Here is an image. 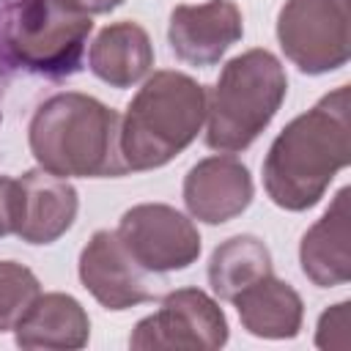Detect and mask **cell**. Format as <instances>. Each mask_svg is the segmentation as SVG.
Returning <instances> with one entry per match:
<instances>
[{"mask_svg": "<svg viewBox=\"0 0 351 351\" xmlns=\"http://www.w3.org/2000/svg\"><path fill=\"white\" fill-rule=\"evenodd\" d=\"M0 121H3V115H0Z\"/></svg>", "mask_w": 351, "mask_h": 351, "instance_id": "7402d4cb", "label": "cell"}, {"mask_svg": "<svg viewBox=\"0 0 351 351\" xmlns=\"http://www.w3.org/2000/svg\"><path fill=\"white\" fill-rule=\"evenodd\" d=\"M288 93L280 58L269 49H247L230 58L206 101V145L222 154L250 148L271 123Z\"/></svg>", "mask_w": 351, "mask_h": 351, "instance_id": "277c9868", "label": "cell"}, {"mask_svg": "<svg viewBox=\"0 0 351 351\" xmlns=\"http://www.w3.org/2000/svg\"><path fill=\"white\" fill-rule=\"evenodd\" d=\"M266 274H271V252L258 236L250 233L225 239L208 258V285L214 296L225 302H233Z\"/></svg>", "mask_w": 351, "mask_h": 351, "instance_id": "e0dca14e", "label": "cell"}, {"mask_svg": "<svg viewBox=\"0 0 351 351\" xmlns=\"http://www.w3.org/2000/svg\"><path fill=\"white\" fill-rule=\"evenodd\" d=\"M252 195V176L236 156H206L184 176V206L206 225H222L244 214Z\"/></svg>", "mask_w": 351, "mask_h": 351, "instance_id": "8fae6325", "label": "cell"}, {"mask_svg": "<svg viewBox=\"0 0 351 351\" xmlns=\"http://www.w3.org/2000/svg\"><path fill=\"white\" fill-rule=\"evenodd\" d=\"M118 239L151 274L189 269L200 255L195 222L167 203H140L121 214Z\"/></svg>", "mask_w": 351, "mask_h": 351, "instance_id": "ba28073f", "label": "cell"}, {"mask_svg": "<svg viewBox=\"0 0 351 351\" xmlns=\"http://www.w3.org/2000/svg\"><path fill=\"white\" fill-rule=\"evenodd\" d=\"M244 36V19L233 0L176 5L170 11L167 41L178 60L208 69Z\"/></svg>", "mask_w": 351, "mask_h": 351, "instance_id": "30bf717a", "label": "cell"}, {"mask_svg": "<svg viewBox=\"0 0 351 351\" xmlns=\"http://www.w3.org/2000/svg\"><path fill=\"white\" fill-rule=\"evenodd\" d=\"M228 343V318L217 299L200 288L170 291L159 310L140 318L129 335L137 351L176 348V351H217Z\"/></svg>", "mask_w": 351, "mask_h": 351, "instance_id": "52a82bcc", "label": "cell"}, {"mask_svg": "<svg viewBox=\"0 0 351 351\" xmlns=\"http://www.w3.org/2000/svg\"><path fill=\"white\" fill-rule=\"evenodd\" d=\"M90 71L110 88H132L154 66V44L143 25L123 19L99 30L88 49Z\"/></svg>", "mask_w": 351, "mask_h": 351, "instance_id": "9a60e30c", "label": "cell"}, {"mask_svg": "<svg viewBox=\"0 0 351 351\" xmlns=\"http://www.w3.org/2000/svg\"><path fill=\"white\" fill-rule=\"evenodd\" d=\"M60 8L71 11V14H82V16H96V14H110L118 5H123V0H52Z\"/></svg>", "mask_w": 351, "mask_h": 351, "instance_id": "44dd1931", "label": "cell"}, {"mask_svg": "<svg viewBox=\"0 0 351 351\" xmlns=\"http://www.w3.org/2000/svg\"><path fill=\"white\" fill-rule=\"evenodd\" d=\"M38 293L41 282L25 263L0 261V332H11Z\"/></svg>", "mask_w": 351, "mask_h": 351, "instance_id": "ac0fdd59", "label": "cell"}, {"mask_svg": "<svg viewBox=\"0 0 351 351\" xmlns=\"http://www.w3.org/2000/svg\"><path fill=\"white\" fill-rule=\"evenodd\" d=\"M351 0H285L277 14V41L302 74H329L351 58Z\"/></svg>", "mask_w": 351, "mask_h": 351, "instance_id": "8992f818", "label": "cell"}, {"mask_svg": "<svg viewBox=\"0 0 351 351\" xmlns=\"http://www.w3.org/2000/svg\"><path fill=\"white\" fill-rule=\"evenodd\" d=\"M16 228V178L0 176V239Z\"/></svg>", "mask_w": 351, "mask_h": 351, "instance_id": "ffe728a7", "label": "cell"}, {"mask_svg": "<svg viewBox=\"0 0 351 351\" xmlns=\"http://www.w3.org/2000/svg\"><path fill=\"white\" fill-rule=\"evenodd\" d=\"M90 318L71 293H38L27 313L14 326L19 348H55L74 351L88 346Z\"/></svg>", "mask_w": 351, "mask_h": 351, "instance_id": "5bb4252c", "label": "cell"}, {"mask_svg": "<svg viewBox=\"0 0 351 351\" xmlns=\"http://www.w3.org/2000/svg\"><path fill=\"white\" fill-rule=\"evenodd\" d=\"M348 307L351 302H337L321 313L315 329L318 348H346L348 346Z\"/></svg>", "mask_w": 351, "mask_h": 351, "instance_id": "d6986e66", "label": "cell"}, {"mask_svg": "<svg viewBox=\"0 0 351 351\" xmlns=\"http://www.w3.org/2000/svg\"><path fill=\"white\" fill-rule=\"evenodd\" d=\"M351 162V93L337 85L296 115L271 140L263 159V189L285 211L313 208Z\"/></svg>", "mask_w": 351, "mask_h": 351, "instance_id": "6da1fadb", "label": "cell"}, {"mask_svg": "<svg viewBox=\"0 0 351 351\" xmlns=\"http://www.w3.org/2000/svg\"><path fill=\"white\" fill-rule=\"evenodd\" d=\"M80 282L104 310H129L156 299V282L121 244L115 230H96L80 252Z\"/></svg>", "mask_w": 351, "mask_h": 351, "instance_id": "9c48e42d", "label": "cell"}, {"mask_svg": "<svg viewBox=\"0 0 351 351\" xmlns=\"http://www.w3.org/2000/svg\"><path fill=\"white\" fill-rule=\"evenodd\" d=\"M121 115L88 93L66 90L44 99L27 126L36 165L60 178H118Z\"/></svg>", "mask_w": 351, "mask_h": 351, "instance_id": "7a4b0ae2", "label": "cell"}, {"mask_svg": "<svg viewBox=\"0 0 351 351\" xmlns=\"http://www.w3.org/2000/svg\"><path fill=\"white\" fill-rule=\"evenodd\" d=\"M90 30V16L71 14L52 0H8L0 19V47L19 69L66 77L80 71Z\"/></svg>", "mask_w": 351, "mask_h": 351, "instance_id": "5b68a950", "label": "cell"}, {"mask_svg": "<svg viewBox=\"0 0 351 351\" xmlns=\"http://www.w3.org/2000/svg\"><path fill=\"white\" fill-rule=\"evenodd\" d=\"M348 195L343 186L324 217L307 228L299 244V263L304 277L318 288H335L351 280V228H348Z\"/></svg>", "mask_w": 351, "mask_h": 351, "instance_id": "4fadbf2b", "label": "cell"}, {"mask_svg": "<svg viewBox=\"0 0 351 351\" xmlns=\"http://www.w3.org/2000/svg\"><path fill=\"white\" fill-rule=\"evenodd\" d=\"M236 313L241 326L266 340H291L299 335L304 321V304L293 285L285 280L266 274L241 291L236 299Z\"/></svg>", "mask_w": 351, "mask_h": 351, "instance_id": "2e32d148", "label": "cell"}, {"mask_svg": "<svg viewBox=\"0 0 351 351\" xmlns=\"http://www.w3.org/2000/svg\"><path fill=\"white\" fill-rule=\"evenodd\" d=\"M206 88L184 71H154L121 118V159L126 173L156 170L192 145L206 121Z\"/></svg>", "mask_w": 351, "mask_h": 351, "instance_id": "3957f363", "label": "cell"}, {"mask_svg": "<svg viewBox=\"0 0 351 351\" xmlns=\"http://www.w3.org/2000/svg\"><path fill=\"white\" fill-rule=\"evenodd\" d=\"M77 208L80 197L69 178L52 176L41 167L25 170L16 178L14 233L27 244H52L74 225Z\"/></svg>", "mask_w": 351, "mask_h": 351, "instance_id": "7c38bea8", "label": "cell"}]
</instances>
